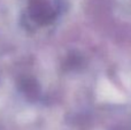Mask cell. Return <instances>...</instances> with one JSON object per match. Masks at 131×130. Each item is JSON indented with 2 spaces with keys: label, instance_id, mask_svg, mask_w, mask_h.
I'll return each instance as SVG.
<instances>
[{
  "label": "cell",
  "instance_id": "6da1fadb",
  "mask_svg": "<svg viewBox=\"0 0 131 130\" xmlns=\"http://www.w3.org/2000/svg\"><path fill=\"white\" fill-rule=\"evenodd\" d=\"M60 5L58 0H31V18L40 25H48L59 15Z\"/></svg>",
  "mask_w": 131,
  "mask_h": 130
}]
</instances>
